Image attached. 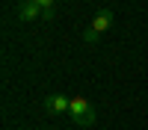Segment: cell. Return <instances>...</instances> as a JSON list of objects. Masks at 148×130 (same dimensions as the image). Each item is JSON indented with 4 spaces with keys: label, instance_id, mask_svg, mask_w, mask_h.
Wrapping results in <instances>:
<instances>
[{
    "label": "cell",
    "instance_id": "1",
    "mask_svg": "<svg viewBox=\"0 0 148 130\" xmlns=\"http://www.w3.org/2000/svg\"><path fill=\"white\" fill-rule=\"evenodd\" d=\"M110 27H113V9H101V12H98V15L92 18V24L86 27L83 42H86V44H95V42L101 39V35H104Z\"/></svg>",
    "mask_w": 148,
    "mask_h": 130
},
{
    "label": "cell",
    "instance_id": "3",
    "mask_svg": "<svg viewBox=\"0 0 148 130\" xmlns=\"http://www.w3.org/2000/svg\"><path fill=\"white\" fill-rule=\"evenodd\" d=\"M42 103H45V110L53 112V115H65V112H71V98H65V95H47Z\"/></svg>",
    "mask_w": 148,
    "mask_h": 130
},
{
    "label": "cell",
    "instance_id": "5",
    "mask_svg": "<svg viewBox=\"0 0 148 130\" xmlns=\"http://www.w3.org/2000/svg\"><path fill=\"white\" fill-rule=\"evenodd\" d=\"M36 3H39V9H42V15L51 21L53 18V9H56V0H36Z\"/></svg>",
    "mask_w": 148,
    "mask_h": 130
},
{
    "label": "cell",
    "instance_id": "4",
    "mask_svg": "<svg viewBox=\"0 0 148 130\" xmlns=\"http://www.w3.org/2000/svg\"><path fill=\"white\" fill-rule=\"evenodd\" d=\"M15 18L27 24V21H36V18H45V15H42V9H39L36 0H24V3H18V9H15Z\"/></svg>",
    "mask_w": 148,
    "mask_h": 130
},
{
    "label": "cell",
    "instance_id": "2",
    "mask_svg": "<svg viewBox=\"0 0 148 130\" xmlns=\"http://www.w3.org/2000/svg\"><path fill=\"white\" fill-rule=\"evenodd\" d=\"M71 121L77 127H92L95 124V106L83 98V95H77V98H71Z\"/></svg>",
    "mask_w": 148,
    "mask_h": 130
}]
</instances>
